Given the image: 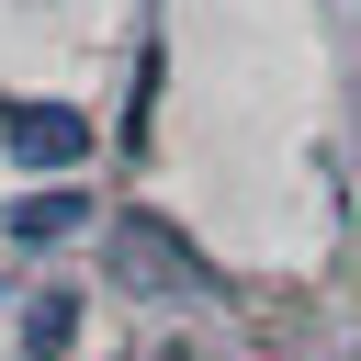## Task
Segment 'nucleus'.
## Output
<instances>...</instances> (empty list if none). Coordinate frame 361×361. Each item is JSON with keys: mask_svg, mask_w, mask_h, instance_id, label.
I'll use <instances>...</instances> for the list:
<instances>
[{"mask_svg": "<svg viewBox=\"0 0 361 361\" xmlns=\"http://www.w3.org/2000/svg\"><path fill=\"white\" fill-rule=\"evenodd\" d=\"M68 338H79V293H68V282H45V293H34V316H23V361H68Z\"/></svg>", "mask_w": 361, "mask_h": 361, "instance_id": "obj_4", "label": "nucleus"}, {"mask_svg": "<svg viewBox=\"0 0 361 361\" xmlns=\"http://www.w3.org/2000/svg\"><path fill=\"white\" fill-rule=\"evenodd\" d=\"M0 147L23 169H79L90 158V113H68V102H0Z\"/></svg>", "mask_w": 361, "mask_h": 361, "instance_id": "obj_2", "label": "nucleus"}, {"mask_svg": "<svg viewBox=\"0 0 361 361\" xmlns=\"http://www.w3.org/2000/svg\"><path fill=\"white\" fill-rule=\"evenodd\" d=\"M79 226H90V203H79V192H23V203L0 214V237H11V248H56V237H79Z\"/></svg>", "mask_w": 361, "mask_h": 361, "instance_id": "obj_3", "label": "nucleus"}, {"mask_svg": "<svg viewBox=\"0 0 361 361\" xmlns=\"http://www.w3.org/2000/svg\"><path fill=\"white\" fill-rule=\"evenodd\" d=\"M113 271H124V293H158V305H203V293H214V271H203L158 214H124V226H113Z\"/></svg>", "mask_w": 361, "mask_h": 361, "instance_id": "obj_1", "label": "nucleus"}]
</instances>
